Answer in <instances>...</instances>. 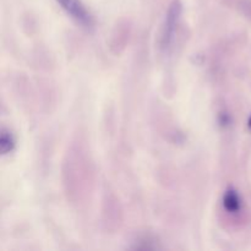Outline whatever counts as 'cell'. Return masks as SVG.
Segmentation results:
<instances>
[{
    "label": "cell",
    "instance_id": "obj_2",
    "mask_svg": "<svg viewBox=\"0 0 251 251\" xmlns=\"http://www.w3.org/2000/svg\"><path fill=\"white\" fill-rule=\"evenodd\" d=\"M61 9L74 20L77 25L86 29H91L95 26V20L92 15L87 10V7L82 4L81 0H55Z\"/></svg>",
    "mask_w": 251,
    "mask_h": 251
},
{
    "label": "cell",
    "instance_id": "obj_3",
    "mask_svg": "<svg viewBox=\"0 0 251 251\" xmlns=\"http://www.w3.org/2000/svg\"><path fill=\"white\" fill-rule=\"evenodd\" d=\"M243 206V201L240 195L238 194L237 190L234 189H228L223 195V207L228 213H235L240 212Z\"/></svg>",
    "mask_w": 251,
    "mask_h": 251
},
{
    "label": "cell",
    "instance_id": "obj_1",
    "mask_svg": "<svg viewBox=\"0 0 251 251\" xmlns=\"http://www.w3.org/2000/svg\"><path fill=\"white\" fill-rule=\"evenodd\" d=\"M181 12H183V5L179 0H173L169 4L168 10L166 12V19H164L163 28H162L161 37V47L164 50H168L172 47L176 36V27L180 21Z\"/></svg>",
    "mask_w": 251,
    "mask_h": 251
},
{
    "label": "cell",
    "instance_id": "obj_5",
    "mask_svg": "<svg viewBox=\"0 0 251 251\" xmlns=\"http://www.w3.org/2000/svg\"><path fill=\"white\" fill-rule=\"evenodd\" d=\"M248 126H249V129L251 130V117L249 118V122H248Z\"/></svg>",
    "mask_w": 251,
    "mask_h": 251
},
{
    "label": "cell",
    "instance_id": "obj_4",
    "mask_svg": "<svg viewBox=\"0 0 251 251\" xmlns=\"http://www.w3.org/2000/svg\"><path fill=\"white\" fill-rule=\"evenodd\" d=\"M0 149L2 154H9L15 149V139L11 132L7 129L1 130V136H0Z\"/></svg>",
    "mask_w": 251,
    "mask_h": 251
}]
</instances>
